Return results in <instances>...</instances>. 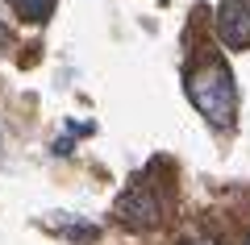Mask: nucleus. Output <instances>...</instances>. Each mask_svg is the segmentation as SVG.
<instances>
[{"instance_id": "obj_1", "label": "nucleus", "mask_w": 250, "mask_h": 245, "mask_svg": "<svg viewBox=\"0 0 250 245\" xmlns=\"http://www.w3.org/2000/svg\"><path fill=\"white\" fill-rule=\"evenodd\" d=\"M188 96L205 113L208 125H229L233 121V75L221 62H205L188 75Z\"/></svg>"}, {"instance_id": "obj_2", "label": "nucleus", "mask_w": 250, "mask_h": 245, "mask_svg": "<svg viewBox=\"0 0 250 245\" xmlns=\"http://www.w3.org/2000/svg\"><path fill=\"white\" fill-rule=\"evenodd\" d=\"M217 29H221V42L229 50H246L250 46V0H221Z\"/></svg>"}, {"instance_id": "obj_3", "label": "nucleus", "mask_w": 250, "mask_h": 245, "mask_svg": "<svg viewBox=\"0 0 250 245\" xmlns=\"http://www.w3.org/2000/svg\"><path fill=\"white\" fill-rule=\"evenodd\" d=\"M117 216H121V225H129V228H154L163 212H159V200H154L146 187H134V191L121 195Z\"/></svg>"}, {"instance_id": "obj_4", "label": "nucleus", "mask_w": 250, "mask_h": 245, "mask_svg": "<svg viewBox=\"0 0 250 245\" xmlns=\"http://www.w3.org/2000/svg\"><path fill=\"white\" fill-rule=\"evenodd\" d=\"M13 4H17L25 17H34V21H46L54 13V0H13Z\"/></svg>"}, {"instance_id": "obj_5", "label": "nucleus", "mask_w": 250, "mask_h": 245, "mask_svg": "<svg viewBox=\"0 0 250 245\" xmlns=\"http://www.w3.org/2000/svg\"><path fill=\"white\" fill-rule=\"evenodd\" d=\"M4 46H9V34H4V29H0V50H4Z\"/></svg>"}, {"instance_id": "obj_6", "label": "nucleus", "mask_w": 250, "mask_h": 245, "mask_svg": "<svg viewBox=\"0 0 250 245\" xmlns=\"http://www.w3.org/2000/svg\"><path fill=\"white\" fill-rule=\"evenodd\" d=\"M184 245H213V241H184Z\"/></svg>"}, {"instance_id": "obj_7", "label": "nucleus", "mask_w": 250, "mask_h": 245, "mask_svg": "<svg viewBox=\"0 0 250 245\" xmlns=\"http://www.w3.org/2000/svg\"><path fill=\"white\" fill-rule=\"evenodd\" d=\"M246 245H250V237H246Z\"/></svg>"}]
</instances>
